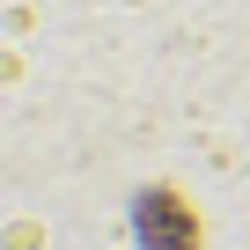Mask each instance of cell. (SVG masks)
<instances>
[{
	"label": "cell",
	"mask_w": 250,
	"mask_h": 250,
	"mask_svg": "<svg viewBox=\"0 0 250 250\" xmlns=\"http://www.w3.org/2000/svg\"><path fill=\"white\" fill-rule=\"evenodd\" d=\"M140 235H147L155 250H199V221H191V206H184L177 191H155V199L140 206Z\"/></svg>",
	"instance_id": "1"
}]
</instances>
